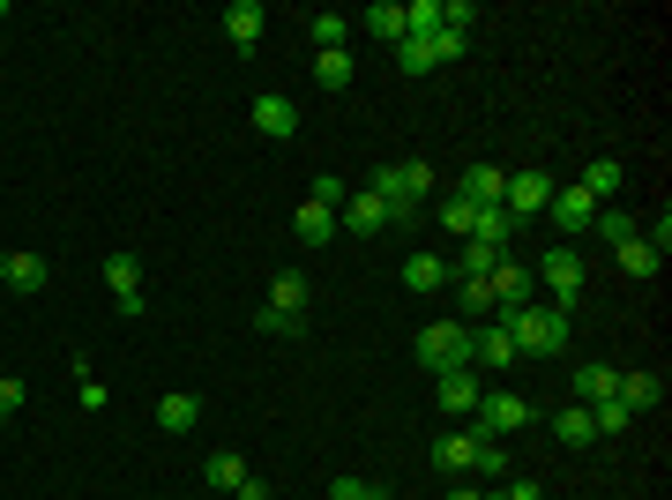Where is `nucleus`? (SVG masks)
<instances>
[{"instance_id":"39448f33","label":"nucleus","mask_w":672,"mask_h":500,"mask_svg":"<svg viewBox=\"0 0 672 500\" xmlns=\"http://www.w3.org/2000/svg\"><path fill=\"white\" fill-rule=\"evenodd\" d=\"M486 292H494V322H501V314H515V306H531V299H538V277H531V261L501 254V269L486 277Z\"/></svg>"},{"instance_id":"09e8293b","label":"nucleus","mask_w":672,"mask_h":500,"mask_svg":"<svg viewBox=\"0 0 672 500\" xmlns=\"http://www.w3.org/2000/svg\"><path fill=\"white\" fill-rule=\"evenodd\" d=\"M0 23H8V0H0Z\"/></svg>"},{"instance_id":"b1692460","label":"nucleus","mask_w":672,"mask_h":500,"mask_svg":"<svg viewBox=\"0 0 672 500\" xmlns=\"http://www.w3.org/2000/svg\"><path fill=\"white\" fill-rule=\"evenodd\" d=\"M553 441H568V449H590V441H598V426H590V411H583V404L553 411Z\"/></svg>"},{"instance_id":"393cba45","label":"nucleus","mask_w":672,"mask_h":500,"mask_svg":"<svg viewBox=\"0 0 672 500\" xmlns=\"http://www.w3.org/2000/svg\"><path fill=\"white\" fill-rule=\"evenodd\" d=\"M471 449H478V426L441 433V441H433V463H441V470H471Z\"/></svg>"},{"instance_id":"c756f323","label":"nucleus","mask_w":672,"mask_h":500,"mask_svg":"<svg viewBox=\"0 0 672 500\" xmlns=\"http://www.w3.org/2000/svg\"><path fill=\"white\" fill-rule=\"evenodd\" d=\"M501 269V247H486V240H463V261L449 269V277H494Z\"/></svg>"},{"instance_id":"49530a36","label":"nucleus","mask_w":672,"mask_h":500,"mask_svg":"<svg viewBox=\"0 0 672 500\" xmlns=\"http://www.w3.org/2000/svg\"><path fill=\"white\" fill-rule=\"evenodd\" d=\"M449 500H501V493H486V486H456Z\"/></svg>"},{"instance_id":"2eb2a0df","label":"nucleus","mask_w":672,"mask_h":500,"mask_svg":"<svg viewBox=\"0 0 672 500\" xmlns=\"http://www.w3.org/2000/svg\"><path fill=\"white\" fill-rule=\"evenodd\" d=\"M441 284H449V261H441V254H426V247L404 254V292H441Z\"/></svg>"},{"instance_id":"a211bd4d","label":"nucleus","mask_w":672,"mask_h":500,"mask_svg":"<svg viewBox=\"0 0 672 500\" xmlns=\"http://www.w3.org/2000/svg\"><path fill=\"white\" fill-rule=\"evenodd\" d=\"M621 179H628V172H621V158H590L576 187H583L590 202H613V195H621Z\"/></svg>"},{"instance_id":"f704fd0d","label":"nucleus","mask_w":672,"mask_h":500,"mask_svg":"<svg viewBox=\"0 0 672 500\" xmlns=\"http://www.w3.org/2000/svg\"><path fill=\"white\" fill-rule=\"evenodd\" d=\"M269 306H285V314H306V277H299V269H285V277L269 284Z\"/></svg>"},{"instance_id":"4468645a","label":"nucleus","mask_w":672,"mask_h":500,"mask_svg":"<svg viewBox=\"0 0 672 500\" xmlns=\"http://www.w3.org/2000/svg\"><path fill=\"white\" fill-rule=\"evenodd\" d=\"M336 224L367 240V232H381V224H389V209H381V195L367 187V195H344V209H336Z\"/></svg>"},{"instance_id":"5701e85b","label":"nucleus","mask_w":672,"mask_h":500,"mask_svg":"<svg viewBox=\"0 0 672 500\" xmlns=\"http://www.w3.org/2000/svg\"><path fill=\"white\" fill-rule=\"evenodd\" d=\"M202 478H210L217 493H240V478H254V470L240 463V449H217V456L202 463Z\"/></svg>"},{"instance_id":"6ab92c4d","label":"nucleus","mask_w":672,"mask_h":500,"mask_svg":"<svg viewBox=\"0 0 672 500\" xmlns=\"http://www.w3.org/2000/svg\"><path fill=\"white\" fill-rule=\"evenodd\" d=\"M292 232H299V247H329V240H336V209H322V202H299Z\"/></svg>"},{"instance_id":"7ed1b4c3","label":"nucleus","mask_w":672,"mask_h":500,"mask_svg":"<svg viewBox=\"0 0 672 500\" xmlns=\"http://www.w3.org/2000/svg\"><path fill=\"white\" fill-rule=\"evenodd\" d=\"M538 284L553 292V306H568L576 314V299H583V284H590V269H583V247L576 240H560V247H546L538 254V269H531Z\"/></svg>"},{"instance_id":"423d86ee","label":"nucleus","mask_w":672,"mask_h":500,"mask_svg":"<svg viewBox=\"0 0 672 500\" xmlns=\"http://www.w3.org/2000/svg\"><path fill=\"white\" fill-rule=\"evenodd\" d=\"M531 418H538V411H531L523 396H508V388H486V396H478V426H486L494 441H508V433H523Z\"/></svg>"},{"instance_id":"a878e982","label":"nucleus","mask_w":672,"mask_h":500,"mask_svg":"<svg viewBox=\"0 0 672 500\" xmlns=\"http://www.w3.org/2000/svg\"><path fill=\"white\" fill-rule=\"evenodd\" d=\"M45 254H8V292H45Z\"/></svg>"},{"instance_id":"2f4dec72","label":"nucleus","mask_w":672,"mask_h":500,"mask_svg":"<svg viewBox=\"0 0 672 500\" xmlns=\"http://www.w3.org/2000/svg\"><path fill=\"white\" fill-rule=\"evenodd\" d=\"M359 23H367V31H374V38H389V45H404V8H396V0H381V8H367V15H359Z\"/></svg>"},{"instance_id":"de8ad7c7","label":"nucleus","mask_w":672,"mask_h":500,"mask_svg":"<svg viewBox=\"0 0 672 500\" xmlns=\"http://www.w3.org/2000/svg\"><path fill=\"white\" fill-rule=\"evenodd\" d=\"M0 284H8V254H0Z\"/></svg>"},{"instance_id":"dca6fc26","label":"nucleus","mask_w":672,"mask_h":500,"mask_svg":"<svg viewBox=\"0 0 672 500\" xmlns=\"http://www.w3.org/2000/svg\"><path fill=\"white\" fill-rule=\"evenodd\" d=\"M501 195H508V172L501 165H471V172H463V202L501 209Z\"/></svg>"},{"instance_id":"0eeeda50","label":"nucleus","mask_w":672,"mask_h":500,"mask_svg":"<svg viewBox=\"0 0 672 500\" xmlns=\"http://www.w3.org/2000/svg\"><path fill=\"white\" fill-rule=\"evenodd\" d=\"M105 292L120 299V322H142L150 299H142V261H135V254H113V261H105Z\"/></svg>"},{"instance_id":"f257e3e1","label":"nucleus","mask_w":672,"mask_h":500,"mask_svg":"<svg viewBox=\"0 0 672 500\" xmlns=\"http://www.w3.org/2000/svg\"><path fill=\"white\" fill-rule=\"evenodd\" d=\"M501 329H508V344H515V359H553L560 344H568V329H576V314L568 306H515V314H501Z\"/></svg>"},{"instance_id":"3c124183","label":"nucleus","mask_w":672,"mask_h":500,"mask_svg":"<svg viewBox=\"0 0 672 500\" xmlns=\"http://www.w3.org/2000/svg\"><path fill=\"white\" fill-rule=\"evenodd\" d=\"M374 500H381V493H374Z\"/></svg>"},{"instance_id":"f03ea898","label":"nucleus","mask_w":672,"mask_h":500,"mask_svg":"<svg viewBox=\"0 0 672 500\" xmlns=\"http://www.w3.org/2000/svg\"><path fill=\"white\" fill-rule=\"evenodd\" d=\"M374 195H381V209H389V224H412L419 202L433 195V172H426V165H381L374 172Z\"/></svg>"},{"instance_id":"37998d69","label":"nucleus","mask_w":672,"mask_h":500,"mask_svg":"<svg viewBox=\"0 0 672 500\" xmlns=\"http://www.w3.org/2000/svg\"><path fill=\"white\" fill-rule=\"evenodd\" d=\"M329 500H374V486H359V478H336Z\"/></svg>"},{"instance_id":"72a5a7b5","label":"nucleus","mask_w":672,"mask_h":500,"mask_svg":"<svg viewBox=\"0 0 672 500\" xmlns=\"http://www.w3.org/2000/svg\"><path fill=\"white\" fill-rule=\"evenodd\" d=\"M396 68H404V75H433V68H441V60H433V38H404L396 45Z\"/></svg>"},{"instance_id":"7c9ffc66","label":"nucleus","mask_w":672,"mask_h":500,"mask_svg":"<svg viewBox=\"0 0 672 500\" xmlns=\"http://www.w3.org/2000/svg\"><path fill=\"white\" fill-rule=\"evenodd\" d=\"M306 31H314V45H322V53H344V38H351V15H336V8H322V15H314Z\"/></svg>"},{"instance_id":"ea45409f","label":"nucleus","mask_w":672,"mask_h":500,"mask_svg":"<svg viewBox=\"0 0 672 500\" xmlns=\"http://www.w3.org/2000/svg\"><path fill=\"white\" fill-rule=\"evenodd\" d=\"M471 23H478L471 0H441V31H463V38H471Z\"/></svg>"},{"instance_id":"79ce46f5","label":"nucleus","mask_w":672,"mask_h":500,"mask_svg":"<svg viewBox=\"0 0 672 500\" xmlns=\"http://www.w3.org/2000/svg\"><path fill=\"white\" fill-rule=\"evenodd\" d=\"M23 396H31L23 381H8V374H0V418H15V411H23Z\"/></svg>"},{"instance_id":"20e7f679","label":"nucleus","mask_w":672,"mask_h":500,"mask_svg":"<svg viewBox=\"0 0 672 500\" xmlns=\"http://www.w3.org/2000/svg\"><path fill=\"white\" fill-rule=\"evenodd\" d=\"M419 367L426 374H456V367H471V322H426L419 329Z\"/></svg>"},{"instance_id":"9d476101","label":"nucleus","mask_w":672,"mask_h":500,"mask_svg":"<svg viewBox=\"0 0 672 500\" xmlns=\"http://www.w3.org/2000/svg\"><path fill=\"white\" fill-rule=\"evenodd\" d=\"M546 217L568 232V240H583L590 232V217H598V202H590L583 187H553V202H546Z\"/></svg>"},{"instance_id":"a19ab883","label":"nucleus","mask_w":672,"mask_h":500,"mask_svg":"<svg viewBox=\"0 0 672 500\" xmlns=\"http://www.w3.org/2000/svg\"><path fill=\"white\" fill-rule=\"evenodd\" d=\"M463 45H471L463 31H433V60H463Z\"/></svg>"},{"instance_id":"c85d7f7f","label":"nucleus","mask_w":672,"mask_h":500,"mask_svg":"<svg viewBox=\"0 0 672 500\" xmlns=\"http://www.w3.org/2000/svg\"><path fill=\"white\" fill-rule=\"evenodd\" d=\"M471 240H486V247H501V254H508V240H515V217H508V209H478Z\"/></svg>"},{"instance_id":"c03bdc74","label":"nucleus","mask_w":672,"mask_h":500,"mask_svg":"<svg viewBox=\"0 0 672 500\" xmlns=\"http://www.w3.org/2000/svg\"><path fill=\"white\" fill-rule=\"evenodd\" d=\"M501 500H546V493H538V478H515V486H501Z\"/></svg>"},{"instance_id":"4c0bfd02","label":"nucleus","mask_w":672,"mask_h":500,"mask_svg":"<svg viewBox=\"0 0 672 500\" xmlns=\"http://www.w3.org/2000/svg\"><path fill=\"white\" fill-rule=\"evenodd\" d=\"M441 224H449V232H456V240H471V224H478V202H441Z\"/></svg>"},{"instance_id":"cd10ccee","label":"nucleus","mask_w":672,"mask_h":500,"mask_svg":"<svg viewBox=\"0 0 672 500\" xmlns=\"http://www.w3.org/2000/svg\"><path fill=\"white\" fill-rule=\"evenodd\" d=\"M590 232H598L605 247H628V240H635V232H642V224H635L628 209H598V217H590Z\"/></svg>"},{"instance_id":"8fccbe9b","label":"nucleus","mask_w":672,"mask_h":500,"mask_svg":"<svg viewBox=\"0 0 672 500\" xmlns=\"http://www.w3.org/2000/svg\"><path fill=\"white\" fill-rule=\"evenodd\" d=\"M0 426H8V418H0Z\"/></svg>"},{"instance_id":"9b49d317","label":"nucleus","mask_w":672,"mask_h":500,"mask_svg":"<svg viewBox=\"0 0 672 500\" xmlns=\"http://www.w3.org/2000/svg\"><path fill=\"white\" fill-rule=\"evenodd\" d=\"M254 127H262L269 142H292V135H299V105H292V97H277V90H262V97H254Z\"/></svg>"},{"instance_id":"1a4fd4ad","label":"nucleus","mask_w":672,"mask_h":500,"mask_svg":"<svg viewBox=\"0 0 672 500\" xmlns=\"http://www.w3.org/2000/svg\"><path fill=\"white\" fill-rule=\"evenodd\" d=\"M471 367H486V374H508V367H515V344H508L501 322H478V329H471Z\"/></svg>"},{"instance_id":"c9c22d12","label":"nucleus","mask_w":672,"mask_h":500,"mask_svg":"<svg viewBox=\"0 0 672 500\" xmlns=\"http://www.w3.org/2000/svg\"><path fill=\"white\" fill-rule=\"evenodd\" d=\"M254 329H262V336H306V314H285V306H262V314H254Z\"/></svg>"},{"instance_id":"4be33fe9","label":"nucleus","mask_w":672,"mask_h":500,"mask_svg":"<svg viewBox=\"0 0 672 500\" xmlns=\"http://www.w3.org/2000/svg\"><path fill=\"white\" fill-rule=\"evenodd\" d=\"M456 322H471V329H478V322H494V292H486V277H456Z\"/></svg>"},{"instance_id":"e433bc0d","label":"nucleus","mask_w":672,"mask_h":500,"mask_svg":"<svg viewBox=\"0 0 672 500\" xmlns=\"http://www.w3.org/2000/svg\"><path fill=\"white\" fill-rule=\"evenodd\" d=\"M613 254H621V269H628V277H658V269H665V261L642 247V240H628V247H613Z\"/></svg>"},{"instance_id":"bb28decb","label":"nucleus","mask_w":672,"mask_h":500,"mask_svg":"<svg viewBox=\"0 0 672 500\" xmlns=\"http://www.w3.org/2000/svg\"><path fill=\"white\" fill-rule=\"evenodd\" d=\"M471 470H478V478H508V441H494V433L478 426V449H471Z\"/></svg>"},{"instance_id":"412c9836","label":"nucleus","mask_w":672,"mask_h":500,"mask_svg":"<svg viewBox=\"0 0 672 500\" xmlns=\"http://www.w3.org/2000/svg\"><path fill=\"white\" fill-rule=\"evenodd\" d=\"M158 426H165V433H195V426H202V404H195L187 388H172V396H158Z\"/></svg>"},{"instance_id":"aec40b11","label":"nucleus","mask_w":672,"mask_h":500,"mask_svg":"<svg viewBox=\"0 0 672 500\" xmlns=\"http://www.w3.org/2000/svg\"><path fill=\"white\" fill-rule=\"evenodd\" d=\"M613 396L642 418V411H658V404H665V381H658V374H621V388H613Z\"/></svg>"},{"instance_id":"f3484780","label":"nucleus","mask_w":672,"mask_h":500,"mask_svg":"<svg viewBox=\"0 0 672 500\" xmlns=\"http://www.w3.org/2000/svg\"><path fill=\"white\" fill-rule=\"evenodd\" d=\"M568 388H576V404H605V396H613V388H621V374H613V367H598V359H590V367H576V374H568Z\"/></svg>"},{"instance_id":"f8f14e48","label":"nucleus","mask_w":672,"mask_h":500,"mask_svg":"<svg viewBox=\"0 0 672 500\" xmlns=\"http://www.w3.org/2000/svg\"><path fill=\"white\" fill-rule=\"evenodd\" d=\"M433 381H441V411H456V418H471V411H478V396H486L478 367H456V374H433Z\"/></svg>"},{"instance_id":"58836bf2","label":"nucleus","mask_w":672,"mask_h":500,"mask_svg":"<svg viewBox=\"0 0 672 500\" xmlns=\"http://www.w3.org/2000/svg\"><path fill=\"white\" fill-rule=\"evenodd\" d=\"M344 195H351V187H344V179H336V172H322V179H314V187H306V202H322V209H344Z\"/></svg>"},{"instance_id":"473e14b6","label":"nucleus","mask_w":672,"mask_h":500,"mask_svg":"<svg viewBox=\"0 0 672 500\" xmlns=\"http://www.w3.org/2000/svg\"><path fill=\"white\" fill-rule=\"evenodd\" d=\"M351 75H359V68H351V53H314V83H322V90H344Z\"/></svg>"},{"instance_id":"ddd939ff","label":"nucleus","mask_w":672,"mask_h":500,"mask_svg":"<svg viewBox=\"0 0 672 500\" xmlns=\"http://www.w3.org/2000/svg\"><path fill=\"white\" fill-rule=\"evenodd\" d=\"M262 23H269V8H262V0H232V8H224V38L240 45V53H254Z\"/></svg>"},{"instance_id":"6e6552de","label":"nucleus","mask_w":672,"mask_h":500,"mask_svg":"<svg viewBox=\"0 0 672 500\" xmlns=\"http://www.w3.org/2000/svg\"><path fill=\"white\" fill-rule=\"evenodd\" d=\"M553 202V179L546 172H508V195H501V209L523 224V217H538V209Z\"/></svg>"},{"instance_id":"a18cd8bd","label":"nucleus","mask_w":672,"mask_h":500,"mask_svg":"<svg viewBox=\"0 0 672 500\" xmlns=\"http://www.w3.org/2000/svg\"><path fill=\"white\" fill-rule=\"evenodd\" d=\"M240 500H277V493H269L262 478H240Z\"/></svg>"}]
</instances>
